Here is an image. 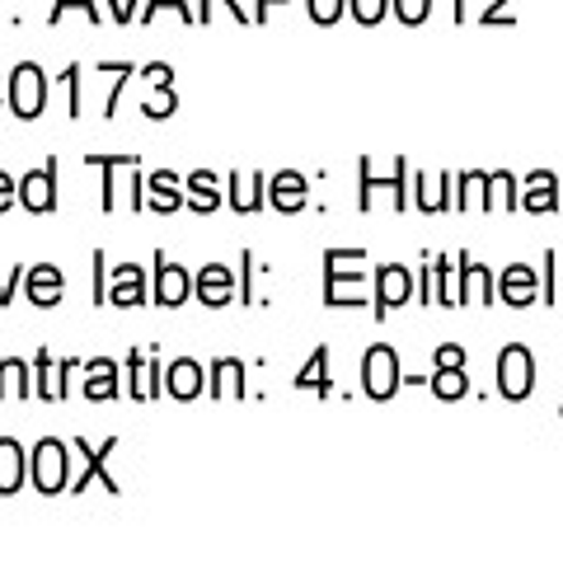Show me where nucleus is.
I'll return each instance as SVG.
<instances>
[{"label":"nucleus","mask_w":563,"mask_h":563,"mask_svg":"<svg viewBox=\"0 0 563 563\" xmlns=\"http://www.w3.org/2000/svg\"><path fill=\"white\" fill-rule=\"evenodd\" d=\"M70 446L66 442H57V437H43L38 446L29 451V479H33V488L38 493H66L70 488Z\"/></svg>","instance_id":"nucleus-1"},{"label":"nucleus","mask_w":563,"mask_h":563,"mask_svg":"<svg viewBox=\"0 0 563 563\" xmlns=\"http://www.w3.org/2000/svg\"><path fill=\"white\" fill-rule=\"evenodd\" d=\"M5 103H10V113L24 118V122H33V118L47 109V80H43V70L33 66V62H20V66L10 70Z\"/></svg>","instance_id":"nucleus-2"},{"label":"nucleus","mask_w":563,"mask_h":563,"mask_svg":"<svg viewBox=\"0 0 563 563\" xmlns=\"http://www.w3.org/2000/svg\"><path fill=\"white\" fill-rule=\"evenodd\" d=\"M192 296V277L179 268V263H169L165 254H155V277H151V301L161 310H179L184 301Z\"/></svg>","instance_id":"nucleus-3"},{"label":"nucleus","mask_w":563,"mask_h":563,"mask_svg":"<svg viewBox=\"0 0 563 563\" xmlns=\"http://www.w3.org/2000/svg\"><path fill=\"white\" fill-rule=\"evenodd\" d=\"M235 291H240V282H235V273L225 268V263H207V268L192 277V296H198L202 306H211V310L231 306Z\"/></svg>","instance_id":"nucleus-4"},{"label":"nucleus","mask_w":563,"mask_h":563,"mask_svg":"<svg viewBox=\"0 0 563 563\" xmlns=\"http://www.w3.org/2000/svg\"><path fill=\"white\" fill-rule=\"evenodd\" d=\"M362 385H366V395H372V399H390L395 395V385H399V357H395L390 347H372V352H366Z\"/></svg>","instance_id":"nucleus-5"},{"label":"nucleus","mask_w":563,"mask_h":563,"mask_svg":"<svg viewBox=\"0 0 563 563\" xmlns=\"http://www.w3.org/2000/svg\"><path fill=\"white\" fill-rule=\"evenodd\" d=\"M24 296L38 310H52V306H62V296H66V273L57 268V263H33V268L24 273Z\"/></svg>","instance_id":"nucleus-6"},{"label":"nucleus","mask_w":563,"mask_h":563,"mask_svg":"<svg viewBox=\"0 0 563 563\" xmlns=\"http://www.w3.org/2000/svg\"><path fill=\"white\" fill-rule=\"evenodd\" d=\"M76 451L85 455V474H80L76 484H70V493H80V488L90 484V479H103V488H109V493H122V488H118V479L109 474V455L118 451V437H103L99 446H90V442H85V437H76Z\"/></svg>","instance_id":"nucleus-7"},{"label":"nucleus","mask_w":563,"mask_h":563,"mask_svg":"<svg viewBox=\"0 0 563 563\" xmlns=\"http://www.w3.org/2000/svg\"><path fill=\"white\" fill-rule=\"evenodd\" d=\"M146 301H151L146 273H141L136 263H122V268H113V277H109V306L132 310V306H146Z\"/></svg>","instance_id":"nucleus-8"},{"label":"nucleus","mask_w":563,"mask_h":563,"mask_svg":"<svg viewBox=\"0 0 563 563\" xmlns=\"http://www.w3.org/2000/svg\"><path fill=\"white\" fill-rule=\"evenodd\" d=\"M20 202L33 211V217H43V211L57 207V165H43L20 179Z\"/></svg>","instance_id":"nucleus-9"},{"label":"nucleus","mask_w":563,"mask_h":563,"mask_svg":"<svg viewBox=\"0 0 563 563\" xmlns=\"http://www.w3.org/2000/svg\"><path fill=\"white\" fill-rule=\"evenodd\" d=\"M29 484V451L14 437H0V498H14Z\"/></svg>","instance_id":"nucleus-10"},{"label":"nucleus","mask_w":563,"mask_h":563,"mask_svg":"<svg viewBox=\"0 0 563 563\" xmlns=\"http://www.w3.org/2000/svg\"><path fill=\"white\" fill-rule=\"evenodd\" d=\"M432 390L442 395V399H461L465 395V352L461 347H442V352H437Z\"/></svg>","instance_id":"nucleus-11"},{"label":"nucleus","mask_w":563,"mask_h":563,"mask_svg":"<svg viewBox=\"0 0 563 563\" xmlns=\"http://www.w3.org/2000/svg\"><path fill=\"white\" fill-rule=\"evenodd\" d=\"M202 385H207V366L202 362H192V357H179V362H169V372H165V390L188 404V399H198L202 395Z\"/></svg>","instance_id":"nucleus-12"},{"label":"nucleus","mask_w":563,"mask_h":563,"mask_svg":"<svg viewBox=\"0 0 563 563\" xmlns=\"http://www.w3.org/2000/svg\"><path fill=\"white\" fill-rule=\"evenodd\" d=\"M184 207L211 217V211L221 207V179H217V174H211V169H192L184 179Z\"/></svg>","instance_id":"nucleus-13"},{"label":"nucleus","mask_w":563,"mask_h":563,"mask_svg":"<svg viewBox=\"0 0 563 563\" xmlns=\"http://www.w3.org/2000/svg\"><path fill=\"white\" fill-rule=\"evenodd\" d=\"M498 380H503V395L507 399H526V390H531V357H526V347H507L503 352Z\"/></svg>","instance_id":"nucleus-14"},{"label":"nucleus","mask_w":563,"mask_h":563,"mask_svg":"<svg viewBox=\"0 0 563 563\" xmlns=\"http://www.w3.org/2000/svg\"><path fill=\"white\" fill-rule=\"evenodd\" d=\"M146 207L161 211V217H174L184 207V179L174 169H155L151 174V192H146Z\"/></svg>","instance_id":"nucleus-15"},{"label":"nucleus","mask_w":563,"mask_h":563,"mask_svg":"<svg viewBox=\"0 0 563 563\" xmlns=\"http://www.w3.org/2000/svg\"><path fill=\"white\" fill-rule=\"evenodd\" d=\"M90 404H109L118 395V366L109 357H95L85 362V390H80Z\"/></svg>","instance_id":"nucleus-16"},{"label":"nucleus","mask_w":563,"mask_h":563,"mask_svg":"<svg viewBox=\"0 0 563 563\" xmlns=\"http://www.w3.org/2000/svg\"><path fill=\"white\" fill-rule=\"evenodd\" d=\"M225 188H231V207L244 217V211H258V207H263V192H268V179H263V174H254V169H235V174H231V184H225Z\"/></svg>","instance_id":"nucleus-17"},{"label":"nucleus","mask_w":563,"mask_h":563,"mask_svg":"<svg viewBox=\"0 0 563 563\" xmlns=\"http://www.w3.org/2000/svg\"><path fill=\"white\" fill-rule=\"evenodd\" d=\"M268 207L277 211H301L306 207V179L296 169H282L268 179Z\"/></svg>","instance_id":"nucleus-18"},{"label":"nucleus","mask_w":563,"mask_h":563,"mask_svg":"<svg viewBox=\"0 0 563 563\" xmlns=\"http://www.w3.org/2000/svg\"><path fill=\"white\" fill-rule=\"evenodd\" d=\"M33 362H38V380H33V395L57 404V399L66 395V372H70L76 362H52V352H47V347H43Z\"/></svg>","instance_id":"nucleus-19"},{"label":"nucleus","mask_w":563,"mask_h":563,"mask_svg":"<svg viewBox=\"0 0 563 563\" xmlns=\"http://www.w3.org/2000/svg\"><path fill=\"white\" fill-rule=\"evenodd\" d=\"M211 395L217 399H244V362L240 357H221V362H211Z\"/></svg>","instance_id":"nucleus-20"},{"label":"nucleus","mask_w":563,"mask_h":563,"mask_svg":"<svg viewBox=\"0 0 563 563\" xmlns=\"http://www.w3.org/2000/svg\"><path fill=\"white\" fill-rule=\"evenodd\" d=\"M376 287H380L376 314H385L390 306H404V301H409V273H404V268H380V273H376Z\"/></svg>","instance_id":"nucleus-21"},{"label":"nucleus","mask_w":563,"mask_h":563,"mask_svg":"<svg viewBox=\"0 0 563 563\" xmlns=\"http://www.w3.org/2000/svg\"><path fill=\"white\" fill-rule=\"evenodd\" d=\"M33 390L29 366L20 357H0V399H24Z\"/></svg>","instance_id":"nucleus-22"},{"label":"nucleus","mask_w":563,"mask_h":563,"mask_svg":"<svg viewBox=\"0 0 563 563\" xmlns=\"http://www.w3.org/2000/svg\"><path fill=\"white\" fill-rule=\"evenodd\" d=\"M503 296L512 306H526L536 296V273L531 268H507V277H503Z\"/></svg>","instance_id":"nucleus-23"},{"label":"nucleus","mask_w":563,"mask_h":563,"mask_svg":"<svg viewBox=\"0 0 563 563\" xmlns=\"http://www.w3.org/2000/svg\"><path fill=\"white\" fill-rule=\"evenodd\" d=\"M62 90H66V113L80 118L85 113V103H80V66H66L62 70Z\"/></svg>","instance_id":"nucleus-24"},{"label":"nucleus","mask_w":563,"mask_h":563,"mask_svg":"<svg viewBox=\"0 0 563 563\" xmlns=\"http://www.w3.org/2000/svg\"><path fill=\"white\" fill-rule=\"evenodd\" d=\"M352 14H357V24H380L385 10H390V0H347Z\"/></svg>","instance_id":"nucleus-25"},{"label":"nucleus","mask_w":563,"mask_h":563,"mask_svg":"<svg viewBox=\"0 0 563 563\" xmlns=\"http://www.w3.org/2000/svg\"><path fill=\"white\" fill-rule=\"evenodd\" d=\"M428 10H432V0H395V14L404 24H422L428 20Z\"/></svg>","instance_id":"nucleus-26"},{"label":"nucleus","mask_w":563,"mask_h":563,"mask_svg":"<svg viewBox=\"0 0 563 563\" xmlns=\"http://www.w3.org/2000/svg\"><path fill=\"white\" fill-rule=\"evenodd\" d=\"M343 14V0H310V20L314 24H333Z\"/></svg>","instance_id":"nucleus-27"},{"label":"nucleus","mask_w":563,"mask_h":563,"mask_svg":"<svg viewBox=\"0 0 563 563\" xmlns=\"http://www.w3.org/2000/svg\"><path fill=\"white\" fill-rule=\"evenodd\" d=\"M66 10H85L90 20H99V5H95V0H52V24H57Z\"/></svg>","instance_id":"nucleus-28"},{"label":"nucleus","mask_w":563,"mask_h":563,"mask_svg":"<svg viewBox=\"0 0 563 563\" xmlns=\"http://www.w3.org/2000/svg\"><path fill=\"white\" fill-rule=\"evenodd\" d=\"M165 5H174V10H179V20L198 24V20H192V14H188V5H184V0H151V5H146V14H141V24H146V20H155V14H161Z\"/></svg>","instance_id":"nucleus-29"},{"label":"nucleus","mask_w":563,"mask_h":563,"mask_svg":"<svg viewBox=\"0 0 563 563\" xmlns=\"http://www.w3.org/2000/svg\"><path fill=\"white\" fill-rule=\"evenodd\" d=\"M14 198H20V179L0 169V211H10V207H14Z\"/></svg>","instance_id":"nucleus-30"},{"label":"nucleus","mask_w":563,"mask_h":563,"mask_svg":"<svg viewBox=\"0 0 563 563\" xmlns=\"http://www.w3.org/2000/svg\"><path fill=\"white\" fill-rule=\"evenodd\" d=\"M14 282H20V268H10V277H0V306L14 301Z\"/></svg>","instance_id":"nucleus-31"},{"label":"nucleus","mask_w":563,"mask_h":563,"mask_svg":"<svg viewBox=\"0 0 563 563\" xmlns=\"http://www.w3.org/2000/svg\"><path fill=\"white\" fill-rule=\"evenodd\" d=\"M211 5H217V0H202V20H207V10H211ZM225 5H231V14L244 24V5H240V0H225Z\"/></svg>","instance_id":"nucleus-32"},{"label":"nucleus","mask_w":563,"mask_h":563,"mask_svg":"<svg viewBox=\"0 0 563 563\" xmlns=\"http://www.w3.org/2000/svg\"><path fill=\"white\" fill-rule=\"evenodd\" d=\"M273 5H277V0H258V14H254V24H258V20H263V14H268V10H273Z\"/></svg>","instance_id":"nucleus-33"},{"label":"nucleus","mask_w":563,"mask_h":563,"mask_svg":"<svg viewBox=\"0 0 563 563\" xmlns=\"http://www.w3.org/2000/svg\"><path fill=\"white\" fill-rule=\"evenodd\" d=\"M0 95H5V90H0Z\"/></svg>","instance_id":"nucleus-34"}]
</instances>
